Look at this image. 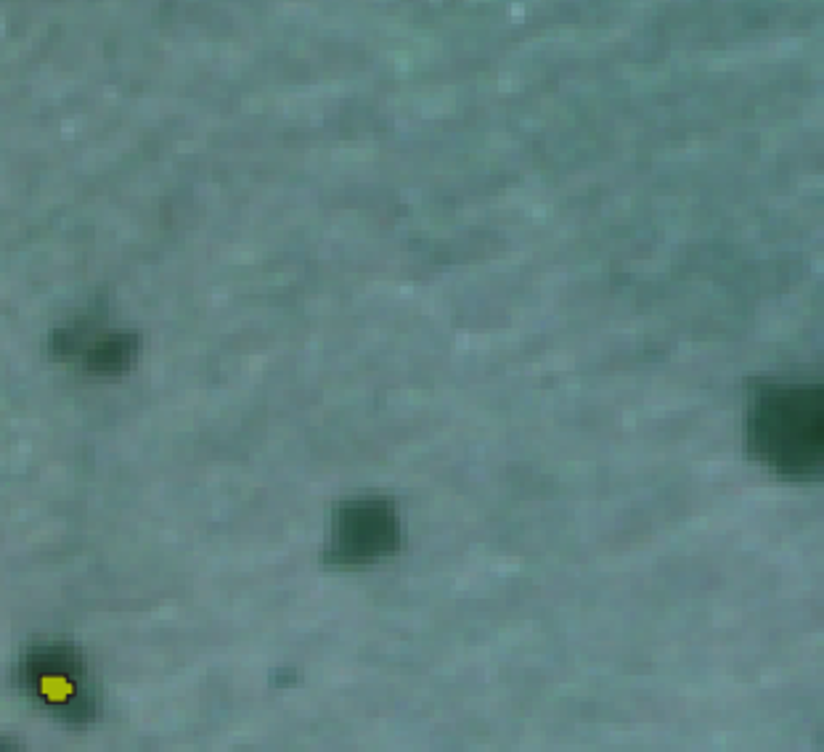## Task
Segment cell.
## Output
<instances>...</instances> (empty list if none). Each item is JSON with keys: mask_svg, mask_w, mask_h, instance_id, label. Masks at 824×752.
Instances as JSON below:
<instances>
[{"mask_svg": "<svg viewBox=\"0 0 824 752\" xmlns=\"http://www.w3.org/2000/svg\"><path fill=\"white\" fill-rule=\"evenodd\" d=\"M51 356L72 363L85 377L120 379L139 366L141 335L109 324L107 313L83 310L51 331Z\"/></svg>", "mask_w": 824, "mask_h": 752, "instance_id": "obj_2", "label": "cell"}, {"mask_svg": "<svg viewBox=\"0 0 824 752\" xmlns=\"http://www.w3.org/2000/svg\"><path fill=\"white\" fill-rule=\"evenodd\" d=\"M750 440L780 469L816 467L822 450V401L816 390L771 388L758 395Z\"/></svg>", "mask_w": 824, "mask_h": 752, "instance_id": "obj_1", "label": "cell"}]
</instances>
